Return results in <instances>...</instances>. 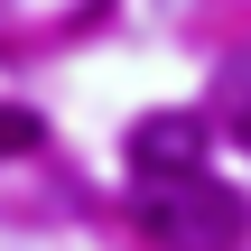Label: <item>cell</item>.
Instances as JSON below:
<instances>
[{
  "label": "cell",
  "mask_w": 251,
  "mask_h": 251,
  "mask_svg": "<svg viewBox=\"0 0 251 251\" xmlns=\"http://www.w3.org/2000/svg\"><path fill=\"white\" fill-rule=\"evenodd\" d=\"M205 130H214V140H233V149H251V56H224V75H214V112H205Z\"/></svg>",
  "instance_id": "cell-3"
},
{
  "label": "cell",
  "mask_w": 251,
  "mask_h": 251,
  "mask_svg": "<svg viewBox=\"0 0 251 251\" xmlns=\"http://www.w3.org/2000/svg\"><path fill=\"white\" fill-rule=\"evenodd\" d=\"M140 224L168 251H242V233H251L242 196L214 186L205 168H186V177H140Z\"/></svg>",
  "instance_id": "cell-1"
},
{
  "label": "cell",
  "mask_w": 251,
  "mask_h": 251,
  "mask_svg": "<svg viewBox=\"0 0 251 251\" xmlns=\"http://www.w3.org/2000/svg\"><path fill=\"white\" fill-rule=\"evenodd\" d=\"M205 149H214V130H205L196 112H149V121H130V177H186V168H205Z\"/></svg>",
  "instance_id": "cell-2"
},
{
  "label": "cell",
  "mask_w": 251,
  "mask_h": 251,
  "mask_svg": "<svg viewBox=\"0 0 251 251\" xmlns=\"http://www.w3.org/2000/svg\"><path fill=\"white\" fill-rule=\"evenodd\" d=\"M9 149H37V121H28V112H0V158H9Z\"/></svg>",
  "instance_id": "cell-4"
}]
</instances>
